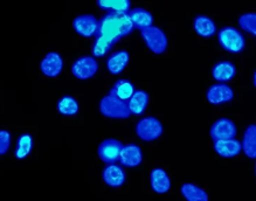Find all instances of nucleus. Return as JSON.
I'll return each instance as SVG.
<instances>
[{
  "label": "nucleus",
  "instance_id": "obj_1",
  "mask_svg": "<svg viewBox=\"0 0 256 201\" xmlns=\"http://www.w3.org/2000/svg\"><path fill=\"white\" fill-rule=\"evenodd\" d=\"M134 28V24L131 22L129 13H123V14L108 13L100 20L98 36L116 44L120 39L129 36Z\"/></svg>",
  "mask_w": 256,
  "mask_h": 201
},
{
  "label": "nucleus",
  "instance_id": "obj_2",
  "mask_svg": "<svg viewBox=\"0 0 256 201\" xmlns=\"http://www.w3.org/2000/svg\"><path fill=\"white\" fill-rule=\"evenodd\" d=\"M100 112L106 118L112 120H126L131 115L129 104L126 100L117 98L110 92L100 102Z\"/></svg>",
  "mask_w": 256,
  "mask_h": 201
},
{
  "label": "nucleus",
  "instance_id": "obj_3",
  "mask_svg": "<svg viewBox=\"0 0 256 201\" xmlns=\"http://www.w3.org/2000/svg\"><path fill=\"white\" fill-rule=\"evenodd\" d=\"M220 46L230 53H241L244 50L246 40L242 34L234 27H224L218 34Z\"/></svg>",
  "mask_w": 256,
  "mask_h": 201
},
{
  "label": "nucleus",
  "instance_id": "obj_4",
  "mask_svg": "<svg viewBox=\"0 0 256 201\" xmlns=\"http://www.w3.org/2000/svg\"><path fill=\"white\" fill-rule=\"evenodd\" d=\"M145 44L154 54H162L168 46V40L166 34L159 27L151 26L146 30H140Z\"/></svg>",
  "mask_w": 256,
  "mask_h": 201
},
{
  "label": "nucleus",
  "instance_id": "obj_5",
  "mask_svg": "<svg viewBox=\"0 0 256 201\" xmlns=\"http://www.w3.org/2000/svg\"><path fill=\"white\" fill-rule=\"evenodd\" d=\"M136 134L144 142L157 140L162 134V124L154 116L144 117L136 124Z\"/></svg>",
  "mask_w": 256,
  "mask_h": 201
},
{
  "label": "nucleus",
  "instance_id": "obj_6",
  "mask_svg": "<svg viewBox=\"0 0 256 201\" xmlns=\"http://www.w3.org/2000/svg\"><path fill=\"white\" fill-rule=\"evenodd\" d=\"M98 70V64L94 58H78L72 66V74L78 80L92 78Z\"/></svg>",
  "mask_w": 256,
  "mask_h": 201
},
{
  "label": "nucleus",
  "instance_id": "obj_7",
  "mask_svg": "<svg viewBox=\"0 0 256 201\" xmlns=\"http://www.w3.org/2000/svg\"><path fill=\"white\" fill-rule=\"evenodd\" d=\"M98 20L92 14H82L76 16L72 22L75 32L83 38L96 36L98 33Z\"/></svg>",
  "mask_w": 256,
  "mask_h": 201
},
{
  "label": "nucleus",
  "instance_id": "obj_8",
  "mask_svg": "<svg viewBox=\"0 0 256 201\" xmlns=\"http://www.w3.org/2000/svg\"><path fill=\"white\" fill-rule=\"evenodd\" d=\"M123 144L120 140L109 138L103 140L98 148V154L102 162L106 164H115L120 160V154L122 151Z\"/></svg>",
  "mask_w": 256,
  "mask_h": 201
},
{
  "label": "nucleus",
  "instance_id": "obj_9",
  "mask_svg": "<svg viewBox=\"0 0 256 201\" xmlns=\"http://www.w3.org/2000/svg\"><path fill=\"white\" fill-rule=\"evenodd\" d=\"M210 134L214 142L234 140L236 136V126L233 120L230 118H220L210 126Z\"/></svg>",
  "mask_w": 256,
  "mask_h": 201
},
{
  "label": "nucleus",
  "instance_id": "obj_10",
  "mask_svg": "<svg viewBox=\"0 0 256 201\" xmlns=\"http://www.w3.org/2000/svg\"><path fill=\"white\" fill-rule=\"evenodd\" d=\"M64 58L56 52H50L42 58L40 64V70L48 78H56L64 70Z\"/></svg>",
  "mask_w": 256,
  "mask_h": 201
},
{
  "label": "nucleus",
  "instance_id": "obj_11",
  "mask_svg": "<svg viewBox=\"0 0 256 201\" xmlns=\"http://www.w3.org/2000/svg\"><path fill=\"white\" fill-rule=\"evenodd\" d=\"M207 100L213 106H219L222 103H227L234 98V92L227 84H213L207 90Z\"/></svg>",
  "mask_w": 256,
  "mask_h": 201
},
{
  "label": "nucleus",
  "instance_id": "obj_12",
  "mask_svg": "<svg viewBox=\"0 0 256 201\" xmlns=\"http://www.w3.org/2000/svg\"><path fill=\"white\" fill-rule=\"evenodd\" d=\"M142 160H143V154L138 145L134 143L123 145L120 154V164L126 168H137L142 164Z\"/></svg>",
  "mask_w": 256,
  "mask_h": 201
},
{
  "label": "nucleus",
  "instance_id": "obj_13",
  "mask_svg": "<svg viewBox=\"0 0 256 201\" xmlns=\"http://www.w3.org/2000/svg\"><path fill=\"white\" fill-rule=\"evenodd\" d=\"M150 185L154 192L165 194L171 188V180L168 172L162 168H154L150 173Z\"/></svg>",
  "mask_w": 256,
  "mask_h": 201
},
{
  "label": "nucleus",
  "instance_id": "obj_14",
  "mask_svg": "<svg viewBox=\"0 0 256 201\" xmlns=\"http://www.w3.org/2000/svg\"><path fill=\"white\" fill-rule=\"evenodd\" d=\"M214 150L222 158H234L242 150L241 142L234 140H216L214 142Z\"/></svg>",
  "mask_w": 256,
  "mask_h": 201
},
{
  "label": "nucleus",
  "instance_id": "obj_15",
  "mask_svg": "<svg viewBox=\"0 0 256 201\" xmlns=\"http://www.w3.org/2000/svg\"><path fill=\"white\" fill-rule=\"evenodd\" d=\"M103 180L110 187H120L126 182V172L118 165L110 164L103 170Z\"/></svg>",
  "mask_w": 256,
  "mask_h": 201
},
{
  "label": "nucleus",
  "instance_id": "obj_16",
  "mask_svg": "<svg viewBox=\"0 0 256 201\" xmlns=\"http://www.w3.org/2000/svg\"><path fill=\"white\" fill-rule=\"evenodd\" d=\"M130 61V55L126 50H120L112 53L106 60V68L114 75L122 72Z\"/></svg>",
  "mask_w": 256,
  "mask_h": 201
},
{
  "label": "nucleus",
  "instance_id": "obj_17",
  "mask_svg": "<svg viewBox=\"0 0 256 201\" xmlns=\"http://www.w3.org/2000/svg\"><path fill=\"white\" fill-rule=\"evenodd\" d=\"M236 74L235 66L230 61H221L212 68V76L219 82L230 81Z\"/></svg>",
  "mask_w": 256,
  "mask_h": 201
},
{
  "label": "nucleus",
  "instance_id": "obj_18",
  "mask_svg": "<svg viewBox=\"0 0 256 201\" xmlns=\"http://www.w3.org/2000/svg\"><path fill=\"white\" fill-rule=\"evenodd\" d=\"M129 16L134 24V28L140 30H146L154 24V16L148 11L144 8H134L129 12Z\"/></svg>",
  "mask_w": 256,
  "mask_h": 201
},
{
  "label": "nucleus",
  "instance_id": "obj_19",
  "mask_svg": "<svg viewBox=\"0 0 256 201\" xmlns=\"http://www.w3.org/2000/svg\"><path fill=\"white\" fill-rule=\"evenodd\" d=\"M196 33L202 38H210L216 32V22L206 16H198L193 22Z\"/></svg>",
  "mask_w": 256,
  "mask_h": 201
},
{
  "label": "nucleus",
  "instance_id": "obj_20",
  "mask_svg": "<svg viewBox=\"0 0 256 201\" xmlns=\"http://www.w3.org/2000/svg\"><path fill=\"white\" fill-rule=\"evenodd\" d=\"M148 100H150V97H148V94L146 92L136 90L129 100V103H128L130 112L134 114V115H142L148 108Z\"/></svg>",
  "mask_w": 256,
  "mask_h": 201
},
{
  "label": "nucleus",
  "instance_id": "obj_21",
  "mask_svg": "<svg viewBox=\"0 0 256 201\" xmlns=\"http://www.w3.org/2000/svg\"><path fill=\"white\" fill-rule=\"evenodd\" d=\"M242 151L248 158H256V126L252 124L246 129L242 138Z\"/></svg>",
  "mask_w": 256,
  "mask_h": 201
},
{
  "label": "nucleus",
  "instance_id": "obj_22",
  "mask_svg": "<svg viewBox=\"0 0 256 201\" xmlns=\"http://www.w3.org/2000/svg\"><path fill=\"white\" fill-rule=\"evenodd\" d=\"M98 6L109 13H129L131 2L128 0H98Z\"/></svg>",
  "mask_w": 256,
  "mask_h": 201
},
{
  "label": "nucleus",
  "instance_id": "obj_23",
  "mask_svg": "<svg viewBox=\"0 0 256 201\" xmlns=\"http://www.w3.org/2000/svg\"><path fill=\"white\" fill-rule=\"evenodd\" d=\"M180 192L186 201H208L206 190L194 184H184L182 186Z\"/></svg>",
  "mask_w": 256,
  "mask_h": 201
},
{
  "label": "nucleus",
  "instance_id": "obj_24",
  "mask_svg": "<svg viewBox=\"0 0 256 201\" xmlns=\"http://www.w3.org/2000/svg\"><path fill=\"white\" fill-rule=\"evenodd\" d=\"M136 92L134 90V86L132 83L128 80H120L117 81L115 84L112 86V90H110V94L114 95L117 98L122 100H126L131 98V96L134 95V92Z\"/></svg>",
  "mask_w": 256,
  "mask_h": 201
},
{
  "label": "nucleus",
  "instance_id": "obj_25",
  "mask_svg": "<svg viewBox=\"0 0 256 201\" xmlns=\"http://www.w3.org/2000/svg\"><path fill=\"white\" fill-rule=\"evenodd\" d=\"M58 112L62 116H75L78 112V103L72 96H64L58 102Z\"/></svg>",
  "mask_w": 256,
  "mask_h": 201
},
{
  "label": "nucleus",
  "instance_id": "obj_26",
  "mask_svg": "<svg viewBox=\"0 0 256 201\" xmlns=\"http://www.w3.org/2000/svg\"><path fill=\"white\" fill-rule=\"evenodd\" d=\"M33 146V138L30 134H22L18 138V143H16L14 156L16 159H24L28 157Z\"/></svg>",
  "mask_w": 256,
  "mask_h": 201
},
{
  "label": "nucleus",
  "instance_id": "obj_27",
  "mask_svg": "<svg viewBox=\"0 0 256 201\" xmlns=\"http://www.w3.org/2000/svg\"><path fill=\"white\" fill-rule=\"evenodd\" d=\"M112 41H110L108 39H106V38L103 36H96V40L94 44H92V55H94L95 58H102L104 56L109 53V50H112V46H114Z\"/></svg>",
  "mask_w": 256,
  "mask_h": 201
},
{
  "label": "nucleus",
  "instance_id": "obj_28",
  "mask_svg": "<svg viewBox=\"0 0 256 201\" xmlns=\"http://www.w3.org/2000/svg\"><path fill=\"white\" fill-rule=\"evenodd\" d=\"M238 25L246 32L256 36V13H244L238 18Z\"/></svg>",
  "mask_w": 256,
  "mask_h": 201
},
{
  "label": "nucleus",
  "instance_id": "obj_29",
  "mask_svg": "<svg viewBox=\"0 0 256 201\" xmlns=\"http://www.w3.org/2000/svg\"><path fill=\"white\" fill-rule=\"evenodd\" d=\"M11 146V134L6 130H0V156L5 154Z\"/></svg>",
  "mask_w": 256,
  "mask_h": 201
},
{
  "label": "nucleus",
  "instance_id": "obj_30",
  "mask_svg": "<svg viewBox=\"0 0 256 201\" xmlns=\"http://www.w3.org/2000/svg\"><path fill=\"white\" fill-rule=\"evenodd\" d=\"M252 82H254V86H255V88H256V72H254V78H252Z\"/></svg>",
  "mask_w": 256,
  "mask_h": 201
},
{
  "label": "nucleus",
  "instance_id": "obj_31",
  "mask_svg": "<svg viewBox=\"0 0 256 201\" xmlns=\"http://www.w3.org/2000/svg\"><path fill=\"white\" fill-rule=\"evenodd\" d=\"M255 173H256V166H255Z\"/></svg>",
  "mask_w": 256,
  "mask_h": 201
}]
</instances>
